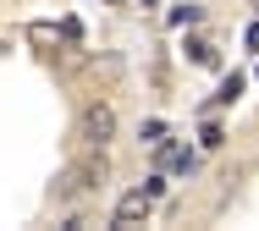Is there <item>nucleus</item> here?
<instances>
[{"instance_id": "f257e3e1", "label": "nucleus", "mask_w": 259, "mask_h": 231, "mask_svg": "<svg viewBox=\"0 0 259 231\" xmlns=\"http://www.w3.org/2000/svg\"><path fill=\"white\" fill-rule=\"evenodd\" d=\"M116 127H121V116L110 99H94V105H83V121H77V138L89 143V149H105L110 138H116Z\"/></svg>"}, {"instance_id": "1a4fd4ad", "label": "nucleus", "mask_w": 259, "mask_h": 231, "mask_svg": "<svg viewBox=\"0 0 259 231\" xmlns=\"http://www.w3.org/2000/svg\"><path fill=\"white\" fill-rule=\"evenodd\" d=\"M6 50H11V44H6V39H0V55H6Z\"/></svg>"}, {"instance_id": "9b49d317", "label": "nucleus", "mask_w": 259, "mask_h": 231, "mask_svg": "<svg viewBox=\"0 0 259 231\" xmlns=\"http://www.w3.org/2000/svg\"><path fill=\"white\" fill-rule=\"evenodd\" d=\"M144 6H149V0H144Z\"/></svg>"}, {"instance_id": "f03ea898", "label": "nucleus", "mask_w": 259, "mask_h": 231, "mask_svg": "<svg viewBox=\"0 0 259 231\" xmlns=\"http://www.w3.org/2000/svg\"><path fill=\"white\" fill-rule=\"evenodd\" d=\"M149 215H155L149 187H133V193H121V198H116V209H110V231H133V226H144Z\"/></svg>"}, {"instance_id": "6e6552de", "label": "nucleus", "mask_w": 259, "mask_h": 231, "mask_svg": "<svg viewBox=\"0 0 259 231\" xmlns=\"http://www.w3.org/2000/svg\"><path fill=\"white\" fill-rule=\"evenodd\" d=\"M165 138V121H144V143H160Z\"/></svg>"}, {"instance_id": "9d476101", "label": "nucleus", "mask_w": 259, "mask_h": 231, "mask_svg": "<svg viewBox=\"0 0 259 231\" xmlns=\"http://www.w3.org/2000/svg\"><path fill=\"white\" fill-rule=\"evenodd\" d=\"M248 6H254V17H259V0H248Z\"/></svg>"}, {"instance_id": "7ed1b4c3", "label": "nucleus", "mask_w": 259, "mask_h": 231, "mask_svg": "<svg viewBox=\"0 0 259 231\" xmlns=\"http://www.w3.org/2000/svg\"><path fill=\"white\" fill-rule=\"evenodd\" d=\"M105 176H110V165H105V149H100L94 160H83L77 171L66 176V187H61V193H94V187H105Z\"/></svg>"}, {"instance_id": "0eeeda50", "label": "nucleus", "mask_w": 259, "mask_h": 231, "mask_svg": "<svg viewBox=\"0 0 259 231\" xmlns=\"http://www.w3.org/2000/svg\"><path fill=\"white\" fill-rule=\"evenodd\" d=\"M221 138H226V132H221L215 121H204V132H199V143H204V149H221Z\"/></svg>"}, {"instance_id": "39448f33", "label": "nucleus", "mask_w": 259, "mask_h": 231, "mask_svg": "<svg viewBox=\"0 0 259 231\" xmlns=\"http://www.w3.org/2000/svg\"><path fill=\"white\" fill-rule=\"evenodd\" d=\"M243 88H248V83H243V77L232 72V77H226V83L215 88V105H232V99H243Z\"/></svg>"}, {"instance_id": "20e7f679", "label": "nucleus", "mask_w": 259, "mask_h": 231, "mask_svg": "<svg viewBox=\"0 0 259 231\" xmlns=\"http://www.w3.org/2000/svg\"><path fill=\"white\" fill-rule=\"evenodd\" d=\"M182 50H188V61H193V66H221V50H215L209 39H188Z\"/></svg>"}, {"instance_id": "423d86ee", "label": "nucleus", "mask_w": 259, "mask_h": 231, "mask_svg": "<svg viewBox=\"0 0 259 231\" xmlns=\"http://www.w3.org/2000/svg\"><path fill=\"white\" fill-rule=\"evenodd\" d=\"M199 17H204V11H199V6H193V0H182V6H177V11H171V22H177V28H193V22H199Z\"/></svg>"}]
</instances>
